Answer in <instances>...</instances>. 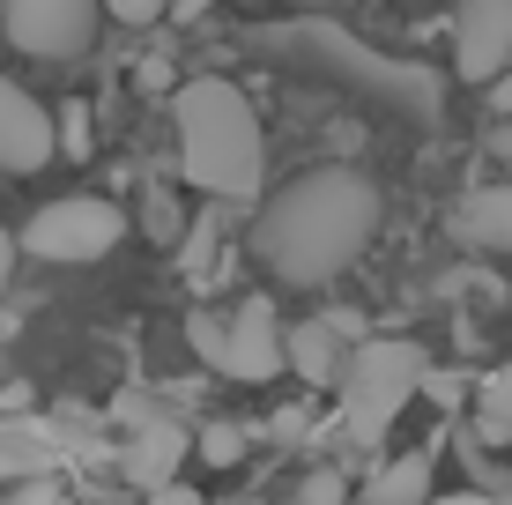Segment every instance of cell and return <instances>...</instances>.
I'll return each mask as SVG.
<instances>
[{
	"mask_svg": "<svg viewBox=\"0 0 512 505\" xmlns=\"http://www.w3.org/2000/svg\"><path fill=\"white\" fill-rule=\"evenodd\" d=\"M379 238V186L357 164H320L290 179L253 223V260L275 283H334Z\"/></svg>",
	"mask_w": 512,
	"mask_h": 505,
	"instance_id": "6da1fadb",
	"label": "cell"
},
{
	"mask_svg": "<svg viewBox=\"0 0 512 505\" xmlns=\"http://www.w3.org/2000/svg\"><path fill=\"white\" fill-rule=\"evenodd\" d=\"M245 52L290 67V75H312V82H334V90L364 97L372 112H401V119H438V75L416 60H394V52L364 45L357 30L342 23H320V15H290V23H253L238 30Z\"/></svg>",
	"mask_w": 512,
	"mask_h": 505,
	"instance_id": "7a4b0ae2",
	"label": "cell"
},
{
	"mask_svg": "<svg viewBox=\"0 0 512 505\" xmlns=\"http://www.w3.org/2000/svg\"><path fill=\"white\" fill-rule=\"evenodd\" d=\"M171 127H179L186 186H201V194H216V201H253L260 194L268 149H260V119H253V104H245L238 82L193 75L186 90L171 97Z\"/></svg>",
	"mask_w": 512,
	"mask_h": 505,
	"instance_id": "3957f363",
	"label": "cell"
},
{
	"mask_svg": "<svg viewBox=\"0 0 512 505\" xmlns=\"http://www.w3.org/2000/svg\"><path fill=\"white\" fill-rule=\"evenodd\" d=\"M423 342H357V350L342 357V379H334V394H342V431L357 446H379L386 431H394V416L409 409V394L423 387Z\"/></svg>",
	"mask_w": 512,
	"mask_h": 505,
	"instance_id": "277c9868",
	"label": "cell"
},
{
	"mask_svg": "<svg viewBox=\"0 0 512 505\" xmlns=\"http://www.w3.org/2000/svg\"><path fill=\"white\" fill-rule=\"evenodd\" d=\"M186 342L201 350L208 372L223 379H245V387H260V379L282 372V312L275 298H245L238 312H193L186 320Z\"/></svg>",
	"mask_w": 512,
	"mask_h": 505,
	"instance_id": "5b68a950",
	"label": "cell"
},
{
	"mask_svg": "<svg viewBox=\"0 0 512 505\" xmlns=\"http://www.w3.org/2000/svg\"><path fill=\"white\" fill-rule=\"evenodd\" d=\"M119 238H127V216H119L112 201L67 194V201H45L38 216L15 231V253H38L52 268H90V260H104Z\"/></svg>",
	"mask_w": 512,
	"mask_h": 505,
	"instance_id": "8992f818",
	"label": "cell"
},
{
	"mask_svg": "<svg viewBox=\"0 0 512 505\" xmlns=\"http://www.w3.org/2000/svg\"><path fill=\"white\" fill-rule=\"evenodd\" d=\"M0 30L15 52L67 67L97 45V0H0Z\"/></svg>",
	"mask_w": 512,
	"mask_h": 505,
	"instance_id": "52a82bcc",
	"label": "cell"
},
{
	"mask_svg": "<svg viewBox=\"0 0 512 505\" xmlns=\"http://www.w3.org/2000/svg\"><path fill=\"white\" fill-rule=\"evenodd\" d=\"M512 60V0H461L453 8V75L498 82Z\"/></svg>",
	"mask_w": 512,
	"mask_h": 505,
	"instance_id": "ba28073f",
	"label": "cell"
},
{
	"mask_svg": "<svg viewBox=\"0 0 512 505\" xmlns=\"http://www.w3.org/2000/svg\"><path fill=\"white\" fill-rule=\"evenodd\" d=\"M52 164V112L38 97L23 90V82L0 75V171H45Z\"/></svg>",
	"mask_w": 512,
	"mask_h": 505,
	"instance_id": "9c48e42d",
	"label": "cell"
},
{
	"mask_svg": "<svg viewBox=\"0 0 512 505\" xmlns=\"http://www.w3.org/2000/svg\"><path fill=\"white\" fill-rule=\"evenodd\" d=\"M119 468H127V483H141V491L179 483V468H186V431L171 424V416H141V424L127 431V446H119Z\"/></svg>",
	"mask_w": 512,
	"mask_h": 505,
	"instance_id": "30bf717a",
	"label": "cell"
},
{
	"mask_svg": "<svg viewBox=\"0 0 512 505\" xmlns=\"http://www.w3.org/2000/svg\"><path fill=\"white\" fill-rule=\"evenodd\" d=\"M342 357H349V342L334 335L327 320H290L282 327V372H297L305 387H334V379H342Z\"/></svg>",
	"mask_w": 512,
	"mask_h": 505,
	"instance_id": "8fae6325",
	"label": "cell"
},
{
	"mask_svg": "<svg viewBox=\"0 0 512 505\" xmlns=\"http://www.w3.org/2000/svg\"><path fill=\"white\" fill-rule=\"evenodd\" d=\"M453 231H461L468 246H483V253H512V179L505 186H475L461 201V216H453Z\"/></svg>",
	"mask_w": 512,
	"mask_h": 505,
	"instance_id": "7c38bea8",
	"label": "cell"
},
{
	"mask_svg": "<svg viewBox=\"0 0 512 505\" xmlns=\"http://www.w3.org/2000/svg\"><path fill=\"white\" fill-rule=\"evenodd\" d=\"M52 461H60V439H52V424H30V416L0 424V476H23V483H38Z\"/></svg>",
	"mask_w": 512,
	"mask_h": 505,
	"instance_id": "4fadbf2b",
	"label": "cell"
},
{
	"mask_svg": "<svg viewBox=\"0 0 512 505\" xmlns=\"http://www.w3.org/2000/svg\"><path fill=\"white\" fill-rule=\"evenodd\" d=\"M431 454H401V461H386L372 483H364V505H431Z\"/></svg>",
	"mask_w": 512,
	"mask_h": 505,
	"instance_id": "5bb4252c",
	"label": "cell"
},
{
	"mask_svg": "<svg viewBox=\"0 0 512 505\" xmlns=\"http://www.w3.org/2000/svg\"><path fill=\"white\" fill-rule=\"evenodd\" d=\"M475 439L483 446H512V364L475 379Z\"/></svg>",
	"mask_w": 512,
	"mask_h": 505,
	"instance_id": "9a60e30c",
	"label": "cell"
},
{
	"mask_svg": "<svg viewBox=\"0 0 512 505\" xmlns=\"http://www.w3.org/2000/svg\"><path fill=\"white\" fill-rule=\"evenodd\" d=\"M245 446H253V431H245V424H208L201 431V461L208 468H238Z\"/></svg>",
	"mask_w": 512,
	"mask_h": 505,
	"instance_id": "2e32d148",
	"label": "cell"
},
{
	"mask_svg": "<svg viewBox=\"0 0 512 505\" xmlns=\"http://www.w3.org/2000/svg\"><path fill=\"white\" fill-rule=\"evenodd\" d=\"M290 505H349V476H342V468H312Z\"/></svg>",
	"mask_w": 512,
	"mask_h": 505,
	"instance_id": "e0dca14e",
	"label": "cell"
},
{
	"mask_svg": "<svg viewBox=\"0 0 512 505\" xmlns=\"http://www.w3.org/2000/svg\"><path fill=\"white\" fill-rule=\"evenodd\" d=\"M97 15H112V23H127V30H149V23L171 15V0H97Z\"/></svg>",
	"mask_w": 512,
	"mask_h": 505,
	"instance_id": "ac0fdd59",
	"label": "cell"
},
{
	"mask_svg": "<svg viewBox=\"0 0 512 505\" xmlns=\"http://www.w3.org/2000/svg\"><path fill=\"white\" fill-rule=\"evenodd\" d=\"M52 149L90 156V104H67V119H52Z\"/></svg>",
	"mask_w": 512,
	"mask_h": 505,
	"instance_id": "d6986e66",
	"label": "cell"
},
{
	"mask_svg": "<svg viewBox=\"0 0 512 505\" xmlns=\"http://www.w3.org/2000/svg\"><path fill=\"white\" fill-rule=\"evenodd\" d=\"M305 431H312V409H305V402H297V409H275V416H268V439H275V446H297Z\"/></svg>",
	"mask_w": 512,
	"mask_h": 505,
	"instance_id": "ffe728a7",
	"label": "cell"
},
{
	"mask_svg": "<svg viewBox=\"0 0 512 505\" xmlns=\"http://www.w3.org/2000/svg\"><path fill=\"white\" fill-rule=\"evenodd\" d=\"M416 394H431V402H446V409H453L468 387H461V379H446V372H423V387H416Z\"/></svg>",
	"mask_w": 512,
	"mask_h": 505,
	"instance_id": "44dd1931",
	"label": "cell"
},
{
	"mask_svg": "<svg viewBox=\"0 0 512 505\" xmlns=\"http://www.w3.org/2000/svg\"><path fill=\"white\" fill-rule=\"evenodd\" d=\"M475 483L490 491V505H512V476H505V468H483V461H475Z\"/></svg>",
	"mask_w": 512,
	"mask_h": 505,
	"instance_id": "7402d4cb",
	"label": "cell"
},
{
	"mask_svg": "<svg viewBox=\"0 0 512 505\" xmlns=\"http://www.w3.org/2000/svg\"><path fill=\"white\" fill-rule=\"evenodd\" d=\"M141 505H201V491H193V483H164V491H149Z\"/></svg>",
	"mask_w": 512,
	"mask_h": 505,
	"instance_id": "603a6c76",
	"label": "cell"
},
{
	"mask_svg": "<svg viewBox=\"0 0 512 505\" xmlns=\"http://www.w3.org/2000/svg\"><path fill=\"white\" fill-rule=\"evenodd\" d=\"M8 505H60V491H52V483L38 476V483H23V491H15Z\"/></svg>",
	"mask_w": 512,
	"mask_h": 505,
	"instance_id": "cb8c5ba5",
	"label": "cell"
},
{
	"mask_svg": "<svg viewBox=\"0 0 512 505\" xmlns=\"http://www.w3.org/2000/svg\"><path fill=\"white\" fill-rule=\"evenodd\" d=\"M8 268H15V238L0 231V290H8Z\"/></svg>",
	"mask_w": 512,
	"mask_h": 505,
	"instance_id": "d4e9b609",
	"label": "cell"
},
{
	"mask_svg": "<svg viewBox=\"0 0 512 505\" xmlns=\"http://www.w3.org/2000/svg\"><path fill=\"white\" fill-rule=\"evenodd\" d=\"M490 149H498L505 164H512V127H498V134H490Z\"/></svg>",
	"mask_w": 512,
	"mask_h": 505,
	"instance_id": "484cf974",
	"label": "cell"
}]
</instances>
